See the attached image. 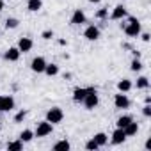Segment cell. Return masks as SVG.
I'll use <instances>...</instances> for the list:
<instances>
[{
    "label": "cell",
    "instance_id": "6da1fadb",
    "mask_svg": "<svg viewBox=\"0 0 151 151\" xmlns=\"http://www.w3.org/2000/svg\"><path fill=\"white\" fill-rule=\"evenodd\" d=\"M121 29L124 30L126 36H130V37H137V36L140 34V22H139L137 18L130 16V18H128V23H121Z\"/></svg>",
    "mask_w": 151,
    "mask_h": 151
},
{
    "label": "cell",
    "instance_id": "7a4b0ae2",
    "mask_svg": "<svg viewBox=\"0 0 151 151\" xmlns=\"http://www.w3.org/2000/svg\"><path fill=\"white\" fill-rule=\"evenodd\" d=\"M62 119H64V112H62V109H59V107H52V109L46 112V121L52 123V124H57V123H60Z\"/></svg>",
    "mask_w": 151,
    "mask_h": 151
},
{
    "label": "cell",
    "instance_id": "3957f363",
    "mask_svg": "<svg viewBox=\"0 0 151 151\" xmlns=\"http://www.w3.org/2000/svg\"><path fill=\"white\" fill-rule=\"evenodd\" d=\"M52 132H53V124L48 123V121H41V123H37V128L34 132V137H46Z\"/></svg>",
    "mask_w": 151,
    "mask_h": 151
},
{
    "label": "cell",
    "instance_id": "277c9868",
    "mask_svg": "<svg viewBox=\"0 0 151 151\" xmlns=\"http://www.w3.org/2000/svg\"><path fill=\"white\" fill-rule=\"evenodd\" d=\"M82 103L86 105V109H87V110L96 109V107H98V103H100V98H98V94H96V89H94V91H91V93H87V96L84 98V101H82Z\"/></svg>",
    "mask_w": 151,
    "mask_h": 151
},
{
    "label": "cell",
    "instance_id": "5b68a950",
    "mask_svg": "<svg viewBox=\"0 0 151 151\" xmlns=\"http://www.w3.org/2000/svg\"><path fill=\"white\" fill-rule=\"evenodd\" d=\"M91 91H94V87H77L73 91V101L75 103H82L84 98L87 96V93H91Z\"/></svg>",
    "mask_w": 151,
    "mask_h": 151
},
{
    "label": "cell",
    "instance_id": "8992f818",
    "mask_svg": "<svg viewBox=\"0 0 151 151\" xmlns=\"http://www.w3.org/2000/svg\"><path fill=\"white\" fill-rule=\"evenodd\" d=\"M45 68H46V60H45V57H36L32 62H30V69L34 71V73H45Z\"/></svg>",
    "mask_w": 151,
    "mask_h": 151
},
{
    "label": "cell",
    "instance_id": "52a82bcc",
    "mask_svg": "<svg viewBox=\"0 0 151 151\" xmlns=\"http://www.w3.org/2000/svg\"><path fill=\"white\" fill-rule=\"evenodd\" d=\"M114 105H116V109H128L130 100H128V96L124 93H119V94L114 96Z\"/></svg>",
    "mask_w": 151,
    "mask_h": 151
},
{
    "label": "cell",
    "instance_id": "ba28073f",
    "mask_svg": "<svg viewBox=\"0 0 151 151\" xmlns=\"http://www.w3.org/2000/svg\"><path fill=\"white\" fill-rule=\"evenodd\" d=\"M84 37H86L87 41H96V39L100 37V29H98L96 25H89V27L84 30Z\"/></svg>",
    "mask_w": 151,
    "mask_h": 151
},
{
    "label": "cell",
    "instance_id": "9c48e42d",
    "mask_svg": "<svg viewBox=\"0 0 151 151\" xmlns=\"http://www.w3.org/2000/svg\"><path fill=\"white\" fill-rule=\"evenodd\" d=\"M126 16H128L126 7H124V6H116L114 11H112V14H110V20L117 22V20H123V18H126Z\"/></svg>",
    "mask_w": 151,
    "mask_h": 151
},
{
    "label": "cell",
    "instance_id": "30bf717a",
    "mask_svg": "<svg viewBox=\"0 0 151 151\" xmlns=\"http://www.w3.org/2000/svg\"><path fill=\"white\" fill-rule=\"evenodd\" d=\"M86 22H87L86 13H84L82 9H75V13H73V16H71V25H82V23H86Z\"/></svg>",
    "mask_w": 151,
    "mask_h": 151
},
{
    "label": "cell",
    "instance_id": "8fae6325",
    "mask_svg": "<svg viewBox=\"0 0 151 151\" xmlns=\"http://www.w3.org/2000/svg\"><path fill=\"white\" fill-rule=\"evenodd\" d=\"M32 46H34V43H32V39H30V37H22V39L18 41V50H20V52H23V53L30 52V50H32Z\"/></svg>",
    "mask_w": 151,
    "mask_h": 151
},
{
    "label": "cell",
    "instance_id": "7c38bea8",
    "mask_svg": "<svg viewBox=\"0 0 151 151\" xmlns=\"http://www.w3.org/2000/svg\"><path fill=\"white\" fill-rule=\"evenodd\" d=\"M20 55H22V52L18 50V46H13V48H9V50L4 53V59H6V60H11V62H16V60L20 59Z\"/></svg>",
    "mask_w": 151,
    "mask_h": 151
},
{
    "label": "cell",
    "instance_id": "4fadbf2b",
    "mask_svg": "<svg viewBox=\"0 0 151 151\" xmlns=\"http://www.w3.org/2000/svg\"><path fill=\"white\" fill-rule=\"evenodd\" d=\"M126 140V133H124V130L123 128H116L114 130V133H112V144H123Z\"/></svg>",
    "mask_w": 151,
    "mask_h": 151
},
{
    "label": "cell",
    "instance_id": "5bb4252c",
    "mask_svg": "<svg viewBox=\"0 0 151 151\" xmlns=\"http://www.w3.org/2000/svg\"><path fill=\"white\" fill-rule=\"evenodd\" d=\"M41 7H43V2H41V0H27V9H29L30 13H37Z\"/></svg>",
    "mask_w": 151,
    "mask_h": 151
},
{
    "label": "cell",
    "instance_id": "9a60e30c",
    "mask_svg": "<svg viewBox=\"0 0 151 151\" xmlns=\"http://www.w3.org/2000/svg\"><path fill=\"white\" fill-rule=\"evenodd\" d=\"M123 130H124L126 137H132V135H137V132H139V124L132 121V123H128V124H126V126H124Z\"/></svg>",
    "mask_w": 151,
    "mask_h": 151
},
{
    "label": "cell",
    "instance_id": "2e32d148",
    "mask_svg": "<svg viewBox=\"0 0 151 151\" xmlns=\"http://www.w3.org/2000/svg\"><path fill=\"white\" fill-rule=\"evenodd\" d=\"M117 89H119V93H128L132 89V82L128 78H123V80L117 82Z\"/></svg>",
    "mask_w": 151,
    "mask_h": 151
},
{
    "label": "cell",
    "instance_id": "e0dca14e",
    "mask_svg": "<svg viewBox=\"0 0 151 151\" xmlns=\"http://www.w3.org/2000/svg\"><path fill=\"white\" fill-rule=\"evenodd\" d=\"M93 139H94V140L98 142V146H100V147H101V146H105V144L109 142V135H107V133H103V132L96 133V135H94Z\"/></svg>",
    "mask_w": 151,
    "mask_h": 151
},
{
    "label": "cell",
    "instance_id": "ac0fdd59",
    "mask_svg": "<svg viewBox=\"0 0 151 151\" xmlns=\"http://www.w3.org/2000/svg\"><path fill=\"white\" fill-rule=\"evenodd\" d=\"M14 109V98L13 96H4V112H9Z\"/></svg>",
    "mask_w": 151,
    "mask_h": 151
},
{
    "label": "cell",
    "instance_id": "d6986e66",
    "mask_svg": "<svg viewBox=\"0 0 151 151\" xmlns=\"http://www.w3.org/2000/svg\"><path fill=\"white\" fill-rule=\"evenodd\" d=\"M132 121H133L132 116H121V117L116 121V126H117V128H124V126H126L128 123H132Z\"/></svg>",
    "mask_w": 151,
    "mask_h": 151
},
{
    "label": "cell",
    "instance_id": "ffe728a7",
    "mask_svg": "<svg viewBox=\"0 0 151 151\" xmlns=\"http://www.w3.org/2000/svg\"><path fill=\"white\" fill-rule=\"evenodd\" d=\"M69 147H71V144H69L68 140H59V142L53 144V149H55V151H68Z\"/></svg>",
    "mask_w": 151,
    "mask_h": 151
},
{
    "label": "cell",
    "instance_id": "44dd1931",
    "mask_svg": "<svg viewBox=\"0 0 151 151\" xmlns=\"http://www.w3.org/2000/svg\"><path fill=\"white\" fill-rule=\"evenodd\" d=\"M45 73L48 75V77H55V75L59 73V66H57V64H48V62H46V68H45Z\"/></svg>",
    "mask_w": 151,
    "mask_h": 151
},
{
    "label": "cell",
    "instance_id": "7402d4cb",
    "mask_svg": "<svg viewBox=\"0 0 151 151\" xmlns=\"http://www.w3.org/2000/svg\"><path fill=\"white\" fill-rule=\"evenodd\" d=\"M34 139V132L32 130H23L22 133H20V140L22 142H30Z\"/></svg>",
    "mask_w": 151,
    "mask_h": 151
},
{
    "label": "cell",
    "instance_id": "603a6c76",
    "mask_svg": "<svg viewBox=\"0 0 151 151\" xmlns=\"http://www.w3.org/2000/svg\"><path fill=\"white\" fill-rule=\"evenodd\" d=\"M23 149V142L22 140H13L7 144V151H22Z\"/></svg>",
    "mask_w": 151,
    "mask_h": 151
},
{
    "label": "cell",
    "instance_id": "cb8c5ba5",
    "mask_svg": "<svg viewBox=\"0 0 151 151\" xmlns=\"http://www.w3.org/2000/svg\"><path fill=\"white\" fill-rule=\"evenodd\" d=\"M147 87H149L147 77H139L137 78V89H147Z\"/></svg>",
    "mask_w": 151,
    "mask_h": 151
},
{
    "label": "cell",
    "instance_id": "d4e9b609",
    "mask_svg": "<svg viewBox=\"0 0 151 151\" xmlns=\"http://www.w3.org/2000/svg\"><path fill=\"white\" fill-rule=\"evenodd\" d=\"M18 25H20V22L16 18H7L6 20V29H16Z\"/></svg>",
    "mask_w": 151,
    "mask_h": 151
},
{
    "label": "cell",
    "instance_id": "484cf974",
    "mask_svg": "<svg viewBox=\"0 0 151 151\" xmlns=\"http://www.w3.org/2000/svg\"><path fill=\"white\" fill-rule=\"evenodd\" d=\"M130 68H132V71L139 73V71L142 69V62H140L139 59H133V60H132V66H130Z\"/></svg>",
    "mask_w": 151,
    "mask_h": 151
},
{
    "label": "cell",
    "instance_id": "4316f807",
    "mask_svg": "<svg viewBox=\"0 0 151 151\" xmlns=\"http://www.w3.org/2000/svg\"><path fill=\"white\" fill-rule=\"evenodd\" d=\"M25 117H27V110H20V112L14 116V123H22Z\"/></svg>",
    "mask_w": 151,
    "mask_h": 151
},
{
    "label": "cell",
    "instance_id": "83f0119b",
    "mask_svg": "<svg viewBox=\"0 0 151 151\" xmlns=\"http://www.w3.org/2000/svg\"><path fill=\"white\" fill-rule=\"evenodd\" d=\"M100 146H98V142L94 140V139H91V140H87V144H86V149H89V151H93V149H98Z\"/></svg>",
    "mask_w": 151,
    "mask_h": 151
},
{
    "label": "cell",
    "instance_id": "f1b7e54d",
    "mask_svg": "<svg viewBox=\"0 0 151 151\" xmlns=\"http://www.w3.org/2000/svg\"><path fill=\"white\" fill-rule=\"evenodd\" d=\"M107 16H109V9H100V11L96 13V18H98V20H105Z\"/></svg>",
    "mask_w": 151,
    "mask_h": 151
},
{
    "label": "cell",
    "instance_id": "f546056e",
    "mask_svg": "<svg viewBox=\"0 0 151 151\" xmlns=\"http://www.w3.org/2000/svg\"><path fill=\"white\" fill-rule=\"evenodd\" d=\"M142 114H144L146 117H151V105H149V103H146V105L142 107Z\"/></svg>",
    "mask_w": 151,
    "mask_h": 151
},
{
    "label": "cell",
    "instance_id": "4dcf8cb0",
    "mask_svg": "<svg viewBox=\"0 0 151 151\" xmlns=\"http://www.w3.org/2000/svg\"><path fill=\"white\" fill-rule=\"evenodd\" d=\"M41 37H43V39H46V41H48V39H52V37H53V30H45V32L41 34Z\"/></svg>",
    "mask_w": 151,
    "mask_h": 151
},
{
    "label": "cell",
    "instance_id": "1f68e13d",
    "mask_svg": "<svg viewBox=\"0 0 151 151\" xmlns=\"http://www.w3.org/2000/svg\"><path fill=\"white\" fill-rule=\"evenodd\" d=\"M140 37H142V41H146V43L149 41V34H147V32H144V34H142Z\"/></svg>",
    "mask_w": 151,
    "mask_h": 151
},
{
    "label": "cell",
    "instance_id": "d6a6232c",
    "mask_svg": "<svg viewBox=\"0 0 151 151\" xmlns=\"http://www.w3.org/2000/svg\"><path fill=\"white\" fill-rule=\"evenodd\" d=\"M0 112H4V96H0Z\"/></svg>",
    "mask_w": 151,
    "mask_h": 151
},
{
    "label": "cell",
    "instance_id": "836d02e7",
    "mask_svg": "<svg viewBox=\"0 0 151 151\" xmlns=\"http://www.w3.org/2000/svg\"><path fill=\"white\" fill-rule=\"evenodd\" d=\"M59 45H60V46H66V45H68V41H66V39H59Z\"/></svg>",
    "mask_w": 151,
    "mask_h": 151
},
{
    "label": "cell",
    "instance_id": "e575fe53",
    "mask_svg": "<svg viewBox=\"0 0 151 151\" xmlns=\"http://www.w3.org/2000/svg\"><path fill=\"white\" fill-rule=\"evenodd\" d=\"M146 149H151V139L146 140Z\"/></svg>",
    "mask_w": 151,
    "mask_h": 151
},
{
    "label": "cell",
    "instance_id": "d590c367",
    "mask_svg": "<svg viewBox=\"0 0 151 151\" xmlns=\"http://www.w3.org/2000/svg\"><path fill=\"white\" fill-rule=\"evenodd\" d=\"M89 2H91V4H100L101 0H89Z\"/></svg>",
    "mask_w": 151,
    "mask_h": 151
},
{
    "label": "cell",
    "instance_id": "8d00e7d4",
    "mask_svg": "<svg viewBox=\"0 0 151 151\" xmlns=\"http://www.w3.org/2000/svg\"><path fill=\"white\" fill-rule=\"evenodd\" d=\"M4 9V2H2V0H0V11H2Z\"/></svg>",
    "mask_w": 151,
    "mask_h": 151
}]
</instances>
